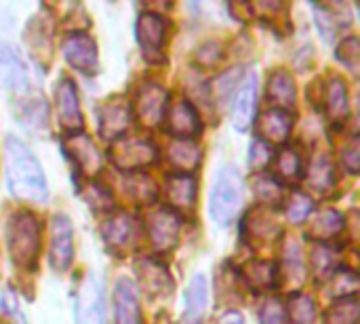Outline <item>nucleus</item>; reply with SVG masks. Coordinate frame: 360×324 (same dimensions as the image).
I'll use <instances>...</instances> for the list:
<instances>
[{"instance_id": "f257e3e1", "label": "nucleus", "mask_w": 360, "mask_h": 324, "mask_svg": "<svg viewBox=\"0 0 360 324\" xmlns=\"http://www.w3.org/2000/svg\"><path fill=\"white\" fill-rule=\"evenodd\" d=\"M4 177L13 196L27 202H42L46 198V179L38 158L15 135L4 143Z\"/></svg>"}, {"instance_id": "f03ea898", "label": "nucleus", "mask_w": 360, "mask_h": 324, "mask_svg": "<svg viewBox=\"0 0 360 324\" xmlns=\"http://www.w3.org/2000/svg\"><path fill=\"white\" fill-rule=\"evenodd\" d=\"M245 200V181L236 167H224L211 192L209 213L215 223L228 226L240 211Z\"/></svg>"}, {"instance_id": "7ed1b4c3", "label": "nucleus", "mask_w": 360, "mask_h": 324, "mask_svg": "<svg viewBox=\"0 0 360 324\" xmlns=\"http://www.w3.org/2000/svg\"><path fill=\"white\" fill-rule=\"evenodd\" d=\"M8 249L17 266L21 268L34 266L40 251V226L34 215L19 213L13 217L8 226Z\"/></svg>"}, {"instance_id": "20e7f679", "label": "nucleus", "mask_w": 360, "mask_h": 324, "mask_svg": "<svg viewBox=\"0 0 360 324\" xmlns=\"http://www.w3.org/2000/svg\"><path fill=\"white\" fill-rule=\"evenodd\" d=\"M74 314H76V324H103L101 289L93 272H89L78 287Z\"/></svg>"}, {"instance_id": "39448f33", "label": "nucleus", "mask_w": 360, "mask_h": 324, "mask_svg": "<svg viewBox=\"0 0 360 324\" xmlns=\"http://www.w3.org/2000/svg\"><path fill=\"white\" fill-rule=\"evenodd\" d=\"M74 230L65 215L53 217V234H51V266L57 272H65L74 259Z\"/></svg>"}, {"instance_id": "423d86ee", "label": "nucleus", "mask_w": 360, "mask_h": 324, "mask_svg": "<svg viewBox=\"0 0 360 324\" xmlns=\"http://www.w3.org/2000/svg\"><path fill=\"white\" fill-rule=\"evenodd\" d=\"M63 55L72 67L78 72L91 74L97 70V48L95 42L86 34H70L63 42Z\"/></svg>"}, {"instance_id": "0eeeda50", "label": "nucleus", "mask_w": 360, "mask_h": 324, "mask_svg": "<svg viewBox=\"0 0 360 324\" xmlns=\"http://www.w3.org/2000/svg\"><path fill=\"white\" fill-rule=\"evenodd\" d=\"M27 84V72L19 53L0 40V89L21 91Z\"/></svg>"}, {"instance_id": "6e6552de", "label": "nucleus", "mask_w": 360, "mask_h": 324, "mask_svg": "<svg viewBox=\"0 0 360 324\" xmlns=\"http://www.w3.org/2000/svg\"><path fill=\"white\" fill-rule=\"evenodd\" d=\"M257 84H255V74H249L247 80L240 82L238 93L234 97V112L232 120L236 131H247L255 118V108H257Z\"/></svg>"}, {"instance_id": "1a4fd4ad", "label": "nucleus", "mask_w": 360, "mask_h": 324, "mask_svg": "<svg viewBox=\"0 0 360 324\" xmlns=\"http://www.w3.org/2000/svg\"><path fill=\"white\" fill-rule=\"evenodd\" d=\"M55 101H57L59 122L70 131L80 129L82 127V114H80V105H78V95H76L74 84L68 78H61V82L57 84Z\"/></svg>"}, {"instance_id": "9d476101", "label": "nucleus", "mask_w": 360, "mask_h": 324, "mask_svg": "<svg viewBox=\"0 0 360 324\" xmlns=\"http://www.w3.org/2000/svg\"><path fill=\"white\" fill-rule=\"evenodd\" d=\"M114 308H116V324H141L137 291L129 278H120L114 293Z\"/></svg>"}, {"instance_id": "9b49d317", "label": "nucleus", "mask_w": 360, "mask_h": 324, "mask_svg": "<svg viewBox=\"0 0 360 324\" xmlns=\"http://www.w3.org/2000/svg\"><path fill=\"white\" fill-rule=\"evenodd\" d=\"M137 38L146 53H158L167 38V23L156 13H143L137 21Z\"/></svg>"}, {"instance_id": "f8f14e48", "label": "nucleus", "mask_w": 360, "mask_h": 324, "mask_svg": "<svg viewBox=\"0 0 360 324\" xmlns=\"http://www.w3.org/2000/svg\"><path fill=\"white\" fill-rule=\"evenodd\" d=\"M150 234L154 238L156 249L169 251L175 245L177 234H179V215L173 211L160 209L150 221Z\"/></svg>"}, {"instance_id": "ddd939ff", "label": "nucleus", "mask_w": 360, "mask_h": 324, "mask_svg": "<svg viewBox=\"0 0 360 324\" xmlns=\"http://www.w3.org/2000/svg\"><path fill=\"white\" fill-rule=\"evenodd\" d=\"M207 302H209V289H207V280L202 274H196L190 285H188V293H186V316L192 323H198L205 312H207Z\"/></svg>"}, {"instance_id": "4468645a", "label": "nucleus", "mask_w": 360, "mask_h": 324, "mask_svg": "<svg viewBox=\"0 0 360 324\" xmlns=\"http://www.w3.org/2000/svg\"><path fill=\"white\" fill-rule=\"evenodd\" d=\"M171 131L177 137H194L200 131V120L196 110L188 101H179L171 112Z\"/></svg>"}, {"instance_id": "2eb2a0df", "label": "nucleus", "mask_w": 360, "mask_h": 324, "mask_svg": "<svg viewBox=\"0 0 360 324\" xmlns=\"http://www.w3.org/2000/svg\"><path fill=\"white\" fill-rule=\"evenodd\" d=\"M70 141H72V158L80 167V171H86L89 175L97 173L99 167H101V158H99L93 141L89 137H84V135H74Z\"/></svg>"}, {"instance_id": "dca6fc26", "label": "nucleus", "mask_w": 360, "mask_h": 324, "mask_svg": "<svg viewBox=\"0 0 360 324\" xmlns=\"http://www.w3.org/2000/svg\"><path fill=\"white\" fill-rule=\"evenodd\" d=\"M165 101H167V95L160 86H146L141 93H139V114L143 116L146 122L154 124L162 118V112H165Z\"/></svg>"}, {"instance_id": "f3484780", "label": "nucleus", "mask_w": 360, "mask_h": 324, "mask_svg": "<svg viewBox=\"0 0 360 324\" xmlns=\"http://www.w3.org/2000/svg\"><path fill=\"white\" fill-rule=\"evenodd\" d=\"M291 116L283 110V108H274L270 112H266L259 120V129L264 133L266 139H276V141H283L287 139L289 135V129H291Z\"/></svg>"}, {"instance_id": "a211bd4d", "label": "nucleus", "mask_w": 360, "mask_h": 324, "mask_svg": "<svg viewBox=\"0 0 360 324\" xmlns=\"http://www.w3.org/2000/svg\"><path fill=\"white\" fill-rule=\"evenodd\" d=\"M120 156L122 158L116 160L118 167H124V169L139 167V164L143 167L154 160V148L146 141H124L120 148Z\"/></svg>"}, {"instance_id": "6ab92c4d", "label": "nucleus", "mask_w": 360, "mask_h": 324, "mask_svg": "<svg viewBox=\"0 0 360 324\" xmlns=\"http://www.w3.org/2000/svg\"><path fill=\"white\" fill-rule=\"evenodd\" d=\"M169 196L173 200L175 207H192L194 205V192H196V186H194V179L190 175H173L169 177Z\"/></svg>"}, {"instance_id": "aec40b11", "label": "nucleus", "mask_w": 360, "mask_h": 324, "mask_svg": "<svg viewBox=\"0 0 360 324\" xmlns=\"http://www.w3.org/2000/svg\"><path fill=\"white\" fill-rule=\"evenodd\" d=\"M129 110L124 105H105L101 114V131L105 137H116L129 127Z\"/></svg>"}, {"instance_id": "412c9836", "label": "nucleus", "mask_w": 360, "mask_h": 324, "mask_svg": "<svg viewBox=\"0 0 360 324\" xmlns=\"http://www.w3.org/2000/svg\"><path fill=\"white\" fill-rule=\"evenodd\" d=\"M268 95L281 105H291L295 101V84L287 72H276L270 78L268 84Z\"/></svg>"}, {"instance_id": "4be33fe9", "label": "nucleus", "mask_w": 360, "mask_h": 324, "mask_svg": "<svg viewBox=\"0 0 360 324\" xmlns=\"http://www.w3.org/2000/svg\"><path fill=\"white\" fill-rule=\"evenodd\" d=\"M359 320V302L356 299H344L329 308L325 324H356Z\"/></svg>"}, {"instance_id": "5701e85b", "label": "nucleus", "mask_w": 360, "mask_h": 324, "mask_svg": "<svg viewBox=\"0 0 360 324\" xmlns=\"http://www.w3.org/2000/svg\"><path fill=\"white\" fill-rule=\"evenodd\" d=\"M103 234L112 247H124L131 238V219L127 215L114 217L110 223H105Z\"/></svg>"}, {"instance_id": "b1692460", "label": "nucleus", "mask_w": 360, "mask_h": 324, "mask_svg": "<svg viewBox=\"0 0 360 324\" xmlns=\"http://www.w3.org/2000/svg\"><path fill=\"white\" fill-rule=\"evenodd\" d=\"M329 103V112L333 118H342L348 114V93H346V84L340 78H333L329 84V95H327Z\"/></svg>"}, {"instance_id": "393cba45", "label": "nucleus", "mask_w": 360, "mask_h": 324, "mask_svg": "<svg viewBox=\"0 0 360 324\" xmlns=\"http://www.w3.org/2000/svg\"><path fill=\"white\" fill-rule=\"evenodd\" d=\"M198 150L190 143V141H177L175 145H173V154H171V158H173V162L179 167V169H190V167H194L196 162H198Z\"/></svg>"}, {"instance_id": "a878e982", "label": "nucleus", "mask_w": 360, "mask_h": 324, "mask_svg": "<svg viewBox=\"0 0 360 324\" xmlns=\"http://www.w3.org/2000/svg\"><path fill=\"white\" fill-rule=\"evenodd\" d=\"M314 314H316V310H314V304L310 297L300 295L291 302V320L295 324H312Z\"/></svg>"}, {"instance_id": "bb28decb", "label": "nucleus", "mask_w": 360, "mask_h": 324, "mask_svg": "<svg viewBox=\"0 0 360 324\" xmlns=\"http://www.w3.org/2000/svg\"><path fill=\"white\" fill-rule=\"evenodd\" d=\"M247 270H249V276H253V285H257V287L272 289V285L276 283V270L272 264L257 261V264H251Z\"/></svg>"}, {"instance_id": "cd10ccee", "label": "nucleus", "mask_w": 360, "mask_h": 324, "mask_svg": "<svg viewBox=\"0 0 360 324\" xmlns=\"http://www.w3.org/2000/svg\"><path fill=\"white\" fill-rule=\"evenodd\" d=\"M312 209H314L312 198L306 196V194H302V192H295L293 198L289 200V217L293 221H304L312 213Z\"/></svg>"}, {"instance_id": "c85d7f7f", "label": "nucleus", "mask_w": 360, "mask_h": 324, "mask_svg": "<svg viewBox=\"0 0 360 324\" xmlns=\"http://www.w3.org/2000/svg\"><path fill=\"white\" fill-rule=\"evenodd\" d=\"M312 181H314V188H319V190L329 188V183H333V169H331V162L325 156L314 162V167H312Z\"/></svg>"}, {"instance_id": "c756f323", "label": "nucleus", "mask_w": 360, "mask_h": 324, "mask_svg": "<svg viewBox=\"0 0 360 324\" xmlns=\"http://www.w3.org/2000/svg\"><path fill=\"white\" fill-rule=\"evenodd\" d=\"M272 158L270 145L264 139H255L251 145V154H249V164L253 169H264L268 164V160Z\"/></svg>"}, {"instance_id": "7c9ffc66", "label": "nucleus", "mask_w": 360, "mask_h": 324, "mask_svg": "<svg viewBox=\"0 0 360 324\" xmlns=\"http://www.w3.org/2000/svg\"><path fill=\"white\" fill-rule=\"evenodd\" d=\"M276 167L283 177H293L300 173V158L295 152L283 150V154H278V158H276Z\"/></svg>"}, {"instance_id": "2f4dec72", "label": "nucleus", "mask_w": 360, "mask_h": 324, "mask_svg": "<svg viewBox=\"0 0 360 324\" xmlns=\"http://www.w3.org/2000/svg\"><path fill=\"white\" fill-rule=\"evenodd\" d=\"M283 318H285V312H283V306L278 302H268L262 308V314H259L262 324H281Z\"/></svg>"}, {"instance_id": "473e14b6", "label": "nucleus", "mask_w": 360, "mask_h": 324, "mask_svg": "<svg viewBox=\"0 0 360 324\" xmlns=\"http://www.w3.org/2000/svg\"><path fill=\"white\" fill-rule=\"evenodd\" d=\"M344 154H346V164H348V169H350L352 173H356V171H359V143H356V139L350 141V145L344 150Z\"/></svg>"}, {"instance_id": "72a5a7b5", "label": "nucleus", "mask_w": 360, "mask_h": 324, "mask_svg": "<svg viewBox=\"0 0 360 324\" xmlns=\"http://www.w3.org/2000/svg\"><path fill=\"white\" fill-rule=\"evenodd\" d=\"M221 324H245V318H243V314L230 310L221 316Z\"/></svg>"}]
</instances>
